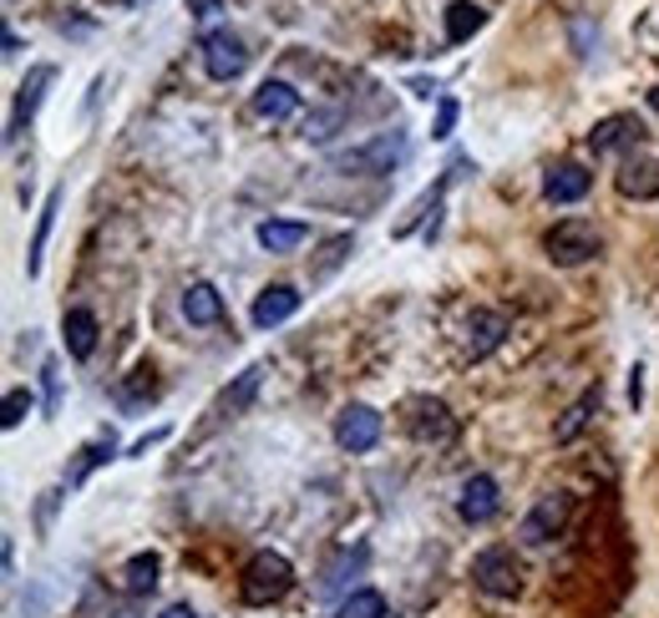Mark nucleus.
<instances>
[{
	"instance_id": "1",
	"label": "nucleus",
	"mask_w": 659,
	"mask_h": 618,
	"mask_svg": "<svg viewBox=\"0 0 659 618\" xmlns=\"http://www.w3.org/2000/svg\"><path fill=\"white\" fill-rule=\"evenodd\" d=\"M289 588H295V563H289L285 553H259V558L244 568V583H239L244 604H254V608L279 604Z\"/></svg>"
},
{
	"instance_id": "2",
	"label": "nucleus",
	"mask_w": 659,
	"mask_h": 618,
	"mask_svg": "<svg viewBox=\"0 0 659 618\" xmlns=\"http://www.w3.org/2000/svg\"><path fill=\"white\" fill-rule=\"evenodd\" d=\"M543 249H548V259L558 264V269H574V264L599 259L604 238H599V228L584 224V218H564V224H553V228H548Z\"/></svg>"
},
{
	"instance_id": "3",
	"label": "nucleus",
	"mask_w": 659,
	"mask_h": 618,
	"mask_svg": "<svg viewBox=\"0 0 659 618\" xmlns=\"http://www.w3.org/2000/svg\"><path fill=\"white\" fill-rule=\"evenodd\" d=\"M472 583L487 598H517L523 594V563L513 558V547H482L472 558Z\"/></svg>"
},
{
	"instance_id": "4",
	"label": "nucleus",
	"mask_w": 659,
	"mask_h": 618,
	"mask_svg": "<svg viewBox=\"0 0 659 618\" xmlns=\"http://www.w3.org/2000/svg\"><path fill=\"white\" fill-rule=\"evenodd\" d=\"M406 163V132H375L365 147L340 157L346 173H365V178H381V173H395V167Z\"/></svg>"
},
{
	"instance_id": "5",
	"label": "nucleus",
	"mask_w": 659,
	"mask_h": 618,
	"mask_svg": "<svg viewBox=\"0 0 659 618\" xmlns=\"http://www.w3.org/2000/svg\"><path fill=\"white\" fill-rule=\"evenodd\" d=\"M204 66L214 82H239L244 72H249V47H244L239 31H208L204 37Z\"/></svg>"
},
{
	"instance_id": "6",
	"label": "nucleus",
	"mask_w": 659,
	"mask_h": 618,
	"mask_svg": "<svg viewBox=\"0 0 659 618\" xmlns=\"http://www.w3.org/2000/svg\"><path fill=\"white\" fill-rule=\"evenodd\" d=\"M568 512H574V497L568 492H543L538 502H533V512L523 517V527H517V537H523L527 547H543L553 533H564Z\"/></svg>"
},
{
	"instance_id": "7",
	"label": "nucleus",
	"mask_w": 659,
	"mask_h": 618,
	"mask_svg": "<svg viewBox=\"0 0 659 618\" xmlns=\"http://www.w3.org/2000/svg\"><path fill=\"white\" fill-rule=\"evenodd\" d=\"M381 411L375 405H360V401H350L346 411L336 416V441L346 446V452H371L375 441H381Z\"/></svg>"
},
{
	"instance_id": "8",
	"label": "nucleus",
	"mask_w": 659,
	"mask_h": 618,
	"mask_svg": "<svg viewBox=\"0 0 659 618\" xmlns=\"http://www.w3.org/2000/svg\"><path fill=\"white\" fill-rule=\"evenodd\" d=\"M497 507H503V492H497V482L492 476H467L462 482V497H456V512H462V523H472V527H482V523H492L497 517Z\"/></svg>"
},
{
	"instance_id": "9",
	"label": "nucleus",
	"mask_w": 659,
	"mask_h": 618,
	"mask_svg": "<svg viewBox=\"0 0 659 618\" xmlns=\"http://www.w3.org/2000/svg\"><path fill=\"white\" fill-rule=\"evenodd\" d=\"M56 82V66H47V61H37L31 72H25L21 92H16V112H11V137H21L25 127H31V117H37L41 96H47V86Z\"/></svg>"
},
{
	"instance_id": "10",
	"label": "nucleus",
	"mask_w": 659,
	"mask_h": 618,
	"mask_svg": "<svg viewBox=\"0 0 659 618\" xmlns=\"http://www.w3.org/2000/svg\"><path fill=\"white\" fill-rule=\"evenodd\" d=\"M406 431L416 441H446V436H452V411H446V401L416 395V401L406 405Z\"/></svg>"
},
{
	"instance_id": "11",
	"label": "nucleus",
	"mask_w": 659,
	"mask_h": 618,
	"mask_svg": "<svg viewBox=\"0 0 659 618\" xmlns=\"http://www.w3.org/2000/svg\"><path fill=\"white\" fill-rule=\"evenodd\" d=\"M594 153H624V147H639L645 143V122L635 112H619V117H604L599 127L588 132Z\"/></svg>"
},
{
	"instance_id": "12",
	"label": "nucleus",
	"mask_w": 659,
	"mask_h": 618,
	"mask_svg": "<svg viewBox=\"0 0 659 618\" xmlns=\"http://www.w3.org/2000/svg\"><path fill=\"white\" fill-rule=\"evenodd\" d=\"M295 309H300V289L269 285V289H259V299H254V325H259V330H275V325L295 320Z\"/></svg>"
},
{
	"instance_id": "13",
	"label": "nucleus",
	"mask_w": 659,
	"mask_h": 618,
	"mask_svg": "<svg viewBox=\"0 0 659 618\" xmlns=\"http://www.w3.org/2000/svg\"><path fill=\"white\" fill-rule=\"evenodd\" d=\"M588 188H594V173L578 163H558L543 178V198L548 203H578V198H588Z\"/></svg>"
},
{
	"instance_id": "14",
	"label": "nucleus",
	"mask_w": 659,
	"mask_h": 618,
	"mask_svg": "<svg viewBox=\"0 0 659 618\" xmlns=\"http://www.w3.org/2000/svg\"><path fill=\"white\" fill-rule=\"evenodd\" d=\"M254 238H259L264 254H295L310 238V224H300V218H264L254 228Z\"/></svg>"
},
{
	"instance_id": "15",
	"label": "nucleus",
	"mask_w": 659,
	"mask_h": 618,
	"mask_svg": "<svg viewBox=\"0 0 659 618\" xmlns=\"http://www.w3.org/2000/svg\"><path fill=\"white\" fill-rule=\"evenodd\" d=\"M619 193L624 198H659V163L655 157H624L619 167Z\"/></svg>"
},
{
	"instance_id": "16",
	"label": "nucleus",
	"mask_w": 659,
	"mask_h": 618,
	"mask_svg": "<svg viewBox=\"0 0 659 618\" xmlns=\"http://www.w3.org/2000/svg\"><path fill=\"white\" fill-rule=\"evenodd\" d=\"M254 112H259L264 122H289L300 112V92L289 82H264L259 92H254Z\"/></svg>"
},
{
	"instance_id": "17",
	"label": "nucleus",
	"mask_w": 659,
	"mask_h": 618,
	"mask_svg": "<svg viewBox=\"0 0 659 618\" xmlns=\"http://www.w3.org/2000/svg\"><path fill=\"white\" fill-rule=\"evenodd\" d=\"M61 340H66V356L72 360H86L96 350V315L92 309H66L61 320Z\"/></svg>"
},
{
	"instance_id": "18",
	"label": "nucleus",
	"mask_w": 659,
	"mask_h": 618,
	"mask_svg": "<svg viewBox=\"0 0 659 618\" xmlns=\"http://www.w3.org/2000/svg\"><path fill=\"white\" fill-rule=\"evenodd\" d=\"M503 334H507V320H503V315H492V309H477V315L467 320V350H472V360H482L487 350L503 346Z\"/></svg>"
},
{
	"instance_id": "19",
	"label": "nucleus",
	"mask_w": 659,
	"mask_h": 618,
	"mask_svg": "<svg viewBox=\"0 0 659 618\" xmlns=\"http://www.w3.org/2000/svg\"><path fill=\"white\" fill-rule=\"evenodd\" d=\"M61 198H66V188H51L47 203H41V218H37V238H31V254H25V274H41V259H47V238L51 228H56V214H61Z\"/></svg>"
},
{
	"instance_id": "20",
	"label": "nucleus",
	"mask_w": 659,
	"mask_h": 618,
	"mask_svg": "<svg viewBox=\"0 0 659 618\" xmlns=\"http://www.w3.org/2000/svg\"><path fill=\"white\" fill-rule=\"evenodd\" d=\"M183 320L188 325H218L224 320V295L214 285H188L183 295Z\"/></svg>"
},
{
	"instance_id": "21",
	"label": "nucleus",
	"mask_w": 659,
	"mask_h": 618,
	"mask_svg": "<svg viewBox=\"0 0 659 618\" xmlns=\"http://www.w3.org/2000/svg\"><path fill=\"white\" fill-rule=\"evenodd\" d=\"M482 25H487V11H482V6H472V0H452V6H446V41H452V47L472 41Z\"/></svg>"
},
{
	"instance_id": "22",
	"label": "nucleus",
	"mask_w": 659,
	"mask_h": 618,
	"mask_svg": "<svg viewBox=\"0 0 659 618\" xmlns=\"http://www.w3.org/2000/svg\"><path fill=\"white\" fill-rule=\"evenodd\" d=\"M157 573H163L157 553H137V558H127V568H122V588H127V594H153Z\"/></svg>"
},
{
	"instance_id": "23",
	"label": "nucleus",
	"mask_w": 659,
	"mask_h": 618,
	"mask_svg": "<svg viewBox=\"0 0 659 618\" xmlns=\"http://www.w3.org/2000/svg\"><path fill=\"white\" fill-rule=\"evenodd\" d=\"M588 411H599V385H594V391H584L574 405H568L564 421H558V431H553V436H558V441H574L578 431L588 426Z\"/></svg>"
},
{
	"instance_id": "24",
	"label": "nucleus",
	"mask_w": 659,
	"mask_h": 618,
	"mask_svg": "<svg viewBox=\"0 0 659 618\" xmlns=\"http://www.w3.org/2000/svg\"><path fill=\"white\" fill-rule=\"evenodd\" d=\"M350 254H356V238H350V234H336V238H325V244H320V264H315V279H330V274H336L340 269V264H346L350 259Z\"/></svg>"
},
{
	"instance_id": "25",
	"label": "nucleus",
	"mask_w": 659,
	"mask_h": 618,
	"mask_svg": "<svg viewBox=\"0 0 659 618\" xmlns=\"http://www.w3.org/2000/svg\"><path fill=\"white\" fill-rule=\"evenodd\" d=\"M336 618H385V594H375V588H356V594L336 608Z\"/></svg>"
},
{
	"instance_id": "26",
	"label": "nucleus",
	"mask_w": 659,
	"mask_h": 618,
	"mask_svg": "<svg viewBox=\"0 0 659 618\" xmlns=\"http://www.w3.org/2000/svg\"><path fill=\"white\" fill-rule=\"evenodd\" d=\"M259 375H264L259 365H249V370H244V375H239V385H234V391H224V401H218V411H224V416H239L244 405L254 401V391H259Z\"/></svg>"
},
{
	"instance_id": "27",
	"label": "nucleus",
	"mask_w": 659,
	"mask_h": 618,
	"mask_svg": "<svg viewBox=\"0 0 659 618\" xmlns=\"http://www.w3.org/2000/svg\"><path fill=\"white\" fill-rule=\"evenodd\" d=\"M365 568V547H356V553H346V558L340 563H330V568H325V578H320V594H340V588H346V573H360Z\"/></svg>"
},
{
	"instance_id": "28",
	"label": "nucleus",
	"mask_w": 659,
	"mask_h": 618,
	"mask_svg": "<svg viewBox=\"0 0 659 618\" xmlns=\"http://www.w3.org/2000/svg\"><path fill=\"white\" fill-rule=\"evenodd\" d=\"M340 127H346V112H340V107L310 112V122H305V143H330Z\"/></svg>"
},
{
	"instance_id": "29",
	"label": "nucleus",
	"mask_w": 659,
	"mask_h": 618,
	"mask_svg": "<svg viewBox=\"0 0 659 618\" xmlns=\"http://www.w3.org/2000/svg\"><path fill=\"white\" fill-rule=\"evenodd\" d=\"M112 452H117V441H112V431H107V436H96V441H92V446H82V462H76V472H72V476H66V482H72V487H76V482H82V476H86V472H92V466H96V462H107V456H112Z\"/></svg>"
},
{
	"instance_id": "30",
	"label": "nucleus",
	"mask_w": 659,
	"mask_h": 618,
	"mask_svg": "<svg viewBox=\"0 0 659 618\" xmlns=\"http://www.w3.org/2000/svg\"><path fill=\"white\" fill-rule=\"evenodd\" d=\"M31 411H37V395H31V391H11V395H6V416H0V426L16 431L25 416H31Z\"/></svg>"
},
{
	"instance_id": "31",
	"label": "nucleus",
	"mask_w": 659,
	"mask_h": 618,
	"mask_svg": "<svg viewBox=\"0 0 659 618\" xmlns=\"http://www.w3.org/2000/svg\"><path fill=\"white\" fill-rule=\"evenodd\" d=\"M41 385H47V416L61 411V375H56V360H41Z\"/></svg>"
},
{
	"instance_id": "32",
	"label": "nucleus",
	"mask_w": 659,
	"mask_h": 618,
	"mask_svg": "<svg viewBox=\"0 0 659 618\" xmlns=\"http://www.w3.org/2000/svg\"><path fill=\"white\" fill-rule=\"evenodd\" d=\"M452 127H456V102H452V96H442V102H436V127H432V137H452Z\"/></svg>"
},
{
	"instance_id": "33",
	"label": "nucleus",
	"mask_w": 659,
	"mask_h": 618,
	"mask_svg": "<svg viewBox=\"0 0 659 618\" xmlns=\"http://www.w3.org/2000/svg\"><path fill=\"white\" fill-rule=\"evenodd\" d=\"M639 401H645V365H635V370H629V405L639 411Z\"/></svg>"
},
{
	"instance_id": "34",
	"label": "nucleus",
	"mask_w": 659,
	"mask_h": 618,
	"mask_svg": "<svg viewBox=\"0 0 659 618\" xmlns=\"http://www.w3.org/2000/svg\"><path fill=\"white\" fill-rule=\"evenodd\" d=\"M218 0H188V16H214Z\"/></svg>"
},
{
	"instance_id": "35",
	"label": "nucleus",
	"mask_w": 659,
	"mask_h": 618,
	"mask_svg": "<svg viewBox=\"0 0 659 618\" xmlns=\"http://www.w3.org/2000/svg\"><path fill=\"white\" fill-rule=\"evenodd\" d=\"M411 92H416V96H426V102H432V96H436V82H426V76H416V82H411Z\"/></svg>"
},
{
	"instance_id": "36",
	"label": "nucleus",
	"mask_w": 659,
	"mask_h": 618,
	"mask_svg": "<svg viewBox=\"0 0 659 618\" xmlns=\"http://www.w3.org/2000/svg\"><path fill=\"white\" fill-rule=\"evenodd\" d=\"M163 618H198V614H193L188 604H173V608H168V614H163Z\"/></svg>"
},
{
	"instance_id": "37",
	"label": "nucleus",
	"mask_w": 659,
	"mask_h": 618,
	"mask_svg": "<svg viewBox=\"0 0 659 618\" xmlns=\"http://www.w3.org/2000/svg\"><path fill=\"white\" fill-rule=\"evenodd\" d=\"M649 107H655V112H659V86H655V92H649Z\"/></svg>"
},
{
	"instance_id": "38",
	"label": "nucleus",
	"mask_w": 659,
	"mask_h": 618,
	"mask_svg": "<svg viewBox=\"0 0 659 618\" xmlns=\"http://www.w3.org/2000/svg\"><path fill=\"white\" fill-rule=\"evenodd\" d=\"M122 6H143V0H122Z\"/></svg>"
}]
</instances>
